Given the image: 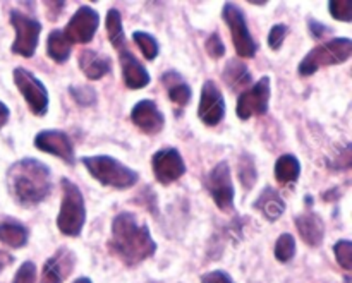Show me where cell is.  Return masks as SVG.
I'll return each mask as SVG.
<instances>
[{
	"instance_id": "16",
	"label": "cell",
	"mask_w": 352,
	"mask_h": 283,
	"mask_svg": "<svg viewBox=\"0 0 352 283\" xmlns=\"http://www.w3.org/2000/svg\"><path fill=\"white\" fill-rule=\"evenodd\" d=\"M120 58V67H122L124 82L129 89H141L150 84V72L146 71L143 64L129 52L127 45L116 48Z\"/></svg>"
},
{
	"instance_id": "5",
	"label": "cell",
	"mask_w": 352,
	"mask_h": 283,
	"mask_svg": "<svg viewBox=\"0 0 352 283\" xmlns=\"http://www.w3.org/2000/svg\"><path fill=\"white\" fill-rule=\"evenodd\" d=\"M351 55L352 41L349 38H333V40L318 45L311 52H308L299 64L298 71L302 78H308L322 67L344 64V62L349 60Z\"/></svg>"
},
{
	"instance_id": "30",
	"label": "cell",
	"mask_w": 352,
	"mask_h": 283,
	"mask_svg": "<svg viewBox=\"0 0 352 283\" xmlns=\"http://www.w3.org/2000/svg\"><path fill=\"white\" fill-rule=\"evenodd\" d=\"M333 253H336V260L340 267L346 271L352 270V244L351 240L342 239L333 246Z\"/></svg>"
},
{
	"instance_id": "9",
	"label": "cell",
	"mask_w": 352,
	"mask_h": 283,
	"mask_svg": "<svg viewBox=\"0 0 352 283\" xmlns=\"http://www.w3.org/2000/svg\"><path fill=\"white\" fill-rule=\"evenodd\" d=\"M270 78L263 76L256 84L250 89H244L237 98L236 113L241 120H248L251 117H261L268 112V103H270Z\"/></svg>"
},
{
	"instance_id": "40",
	"label": "cell",
	"mask_w": 352,
	"mask_h": 283,
	"mask_svg": "<svg viewBox=\"0 0 352 283\" xmlns=\"http://www.w3.org/2000/svg\"><path fill=\"white\" fill-rule=\"evenodd\" d=\"M72 283H93L91 280H89V278H86V277H81V278H78V280H74Z\"/></svg>"
},
{
	"instance_id": "8",
	"label": "cell",
	"mask_w": 352,
	"mask_h": 283,
	"mask_svg": "<svg viewBox=\"0 0 352 283\" xmlns=\"http://www.w3.org/2000/svg\"><path fill=\"white\" fill-rule=\"evenodd\" d=\"M12 78L31 112L38 117H43L48 112V91L43 82L24 67L14 69Z\"/></svg>"
},
{
	"instance_id": "22",
	"label": "cell",
	"mask_w": 352,
	"mask_h": 283,
	"mask_svg": "<svg viewBox=\"0 0 352 283\" xmlns=\"http://www.w3.org/2000/svg\"><path fill=\"white\" fill-rule=\"evenodd\" d=\"M254 210L261 213L268 222H277L285 212V203L275 189L265 188L254 203Z\"/></svg>"
},
{
	"instance_id": "25",
	"label": "cell",
	"mask_w": 352,
	"mask_h": 283,
	"mask_svg": "<svg viewBox=\"0 0 352 283\" xmlns=\"http://www.w3.org/2000/svg\"><path fill=\"white\" fill-rule=\"evenodd\" d=\"M72 43L65 38L64 31L55 30L47 38V55L57 64H64L71 57Z\"/></svg>"
},
{
	"instance_id": "21",
	"label": "cell",
	"mask_w": 352,
	"mask_h": 283,
	"mask_svg": "<svg viewBox=\"0 0 352 283\" xmlns=\"http://www.w3.org/2000/svg\"><path fill=\"white\" fill-rule=\"evenodd\" d=\"M162 84L165 86L168 93V98L170 102H174L175 105L186 106L191 102V86L186 82V79L179 74L177 71H167L162 76Z\"/></svg>"
},
{
	"instance_id": "7",
	"label": "cell",
	"mask_w": 352,
	"mask_h": 283,
	"mask_svg": "<svg viewBox=\"0 0 352 283\" xmlns=\"http://www.w3.org/2000/svg\"><path fill=\"white\" fill-rule=\"evenodd\" d=\"M222 17L230 27V34H232V43L236 48L237 55L241 58H253L256 55L258 43L253 40L250 33V27L246 24V17H244L243 10L232 2L223 3Z\"/></svg>"
},
{
	"instance_id": "2",
	"label": "cell",
	"mask_w": 352,
	"mask_h": 283,
	"mask_svg": "<svg viewBox=\"0 0 352 283\" xmlns=\"http://www.w3.org/2000/svg\"><path fill=\"white\" fill-rule=\"evenodd\" d=\"M7 185L19 206H36L52 192V172L40 160L23 158L7 170Z\"/></svg>"
},
{
	"instance_id": "20",
	"label": "cell",
	"mask_w": 352,
	"mask_h": 283,
	"mask_svg": "<svg viewBox=\"0 0 352 283\" xmlns=\"http://www.w3.org/2000/svg\"><path fill=\"white\" fill-rule=\"evenodd\" d=\"M30 240V229L16 218H3L0 222V242L10 249H21Z\"/></svg>"
},
{
	"instance_id": "27",
	"label": "cell",
	"mask_w": 352,
	"mask_h": 283,
	"mask_svg": "<svg viewBox=\"0 0 352 283\" xmlns=\"http://www.w3.org/2000/svg\"><path fill=\"white\" fill-rule=\"evenodd\" d=\"M239 181L244 188L250 191L251 188L254 185V182L258 181V172H256V165H254L253 157L250 153H243L239 158Z\"/></svg>"
},
{
	"instance_id": "15",
	"label": "cell",
	"mask_w": 352,
	"mask_h": 283,
	"mask_svg": "<svg viewBox=\"0 0 352 283\" xmlns=\"http://www.w3.org/2000/svg\"><path fill=\"white\" fill-rule=\"evenodd\" d=\"M131 120L141 133L148 136L162 133L165 126V117L153 100H141L131 110Z\"/></svg>"
},
{
	"instance_id": "12",
	"label": "cell",
	"mask_w": 352,
	"mask_h": 283,
	"mask_svg": "<svg viewBox=\"0 0 352 283\" xmlns=\"http://www.w3.org/2000/svg\"><path fill=\"white\" fill-rule=\"evenodd\" d=\"M198 117L205 126L215 127L226 117V100L215 81H206L199 96Z\"/></svg>"
},
{
	"instance_id": "4",
	"label": "cell",
	"mask_w": 352,
	"mask_h": 283,
	"mask_svg": "<svg viewBox=\"0 0 352 283\" xmlns=\"http://www.w3.org/2000/svg\"><path fill=\"white\" fill-rule=\"evenodd\" d=\"M62 203L57 216V227L60 234L67 237H78L86 222L85 196L78 185L69 179H62Z\"/></svg>"
},
{
	"instance_id": "1",
	"label": "cell",
	"mask_w": 352,
	"mask_h": 283,
	"mask_svg": "<svg viewBox=\"0 0 352 283\" xmlns=\"http://www.w3.org/2000/svg\"><path fill=\"white\" fill-rule=\"evenodd\" d=\"M109 249L124 264L136 267L153 256L157 251V242L151 237L148 225L138 222L133 213L122 212L112 220Z\"/></svg>"
},
{
	"instance_id": "19",
	"label": "cell",
	"mask_w": 352,
	"mask_h": 283,
	"mask_svg": "<svg viewBox=\"0 0 352 283\" xmlns=\"http://www.w3.org/2000/svg\"><path fill=\"white\" fill-rule=\"evenodd\" d=\"M79 67L89 81H98L103 76L109 74L110 69H112V60H110L109 55L85 48L79 55Z\"/></svg>"
},
{
	"instance_id": "23",
	"label": "cell",
	"mask_w": 352,
	"mask_h": 283,
	"mask_svg": "<svg viewBox=\"0 0 352 283\" xmlns=\"http://www.w3.org/2000/svg\"><path fill=\"white\" fill-rule=\"evenodd\" d=\"M222 79L232 91L243 93L244 89H246V86L251 82V72L243 60L232 58V60L227 62V65L223 67Z\"/></svg>"
},
{
	"instance_id": "39",
	"label": "cell",
	"mask_w": 352,
	"mask_h": 283,
	"mask_svg": "<svg viewBox=\"0 0 352 283\" xmlns=\"http://www.w3.org/2000/svg\"><path fill=\"white\" fill-rule=\"evenodd\" d=\"M14 263V258L10 256V254L3 253V251H0V273H2L3 270H6L7 267H10V264Z\"/></svg>"
},
{
	"instance_id": "37",
	"label": "cell",
	"mask_w": 352,
	"mask_h": 283,
	"mask_svg": "<svg viewBox=\"0 0 352 283\" xmlns=\"http://www.w3.org/2000/svg\"><path fill=\"white\" fill-rule=\"evenodd\" d=\"M308 26H309V31H311L313 38H323L327 33H330V27L323 26L322 23H318V21L315 19H309Z\"/></svg>"
},
{
	"instance_id": "41",
	"label": "cell",
	"mask_w": 352,
	"mask_h": 283,
	"mask_svg": "<svg viewBox=\"0 0 352 283\" xmlns=\"http://www.w3.org/2000/svg\"><path fill=\"white\" fill-rule=\"evenodd\" d=\"M251 3L253 5H267V2H253V0H251Z\"/></svg>"
},
{
	"instance_id": "29",
	"label": "cell",
	"mask_w": 352,
	"mask_h": 283,
	"mask_svg": "<svg viewBox=\"0 0 352 283\" xmlns=\"http://www.w3.org/2000/svg\"><path fill=\"white\" fill-rule=\"evenodd\" d=\"M275 258L280 263H289L296 256V239L291 234H282L275 242Z\"/></svg>"
},
{
	"instance_id": "10",
	"label": "cell",
	"mask_w": 352,
	"mask_h": 283,
	"mask_svg": "<svg viewBox=\"0 0 352 283\" xmlns=\"http://www.w3.org/2000/svg\"><path fill=\"white\" fill-rule=\"evenodd\" d=\"M206 189H208L210 196L222 210L223 213H232L234 212V191L232 177H230V167L227 161H220L215 167L210 170L208 177H206Z\"/></svg>"
},
{
	"instance_id": "35",
	"label": "cell",
	"mask_w": 352,
	"mask_h": 283,
	"mask_svg": "<svg viewBox=\"0 0 352 283\" xmlns=\"http://www.w3.org/2000/svg\"><path fill=\"white\" fill-rule=\"evenodd\" d=\"M12 283H36V264L31 261L21 264L17 273L14 275Z\"/></svg>"
},
{
	"instance_id": "11",
	"label": "cell",
	"mask_w": 352,
	"mask_h": 283,
	"mask_svg": "<svg viewBox=\"0 0 352 283\" xmlns=\"http://www.w3.org/2000/svg\"><path fill=\"white\" fill-rule=\"evenodd\" d=\"M100 26V14L88 5H81L65 26L64 34L71 43H89Z\"/></svg>"
},
{
	"instance_id": "6",
	"label": "cell",
	"mask_w": 352,
	"mask_h": 283,
	"mask_svg": "<svg viewBox=\"0 0 352 283\" xmlns=\"http://www.w3.org/2000/svg\"><path fill=\"white\" fill-rule=\"evenodd\" d=\"M10 24H12L14 31H16V38L10 47V50L21 57H33L36 52L38 41H40L41 33V23L34 17H30L28 14L21 12V10H10Z\"/></svg>"
},
{
	"instance_id": "3",
	"label": "cell",
	"mask_w": 352,
	"mask_h": 283,
	"mask_svg": "<svg viewBox=\"0 0 352 283\" xmlns=\"http://www.w3.org/2000/svg\"><path fill=\"white\" fill-rule=\"evenodd\" d=\"M81 163L85 165L93 179H96L100 184L107 185V188L131 189L140 181V175L136 170L120 163L113 157H107V155L82 157Z\"/></svg>"
},
{
	"instance_id": "18",
	"label": "cell",
	"mask_w": 352,
	"mask_h": 283,
	"mask_svg": "<svg viewBox=\"0 0 352 283\" xmlns=\"http://www.w3.org/2000/svg\"><path fill=\"white\" fill-rule=\"evenodd\" d=\"M294 223L296 229H298L299 232V237H301L308 246H322L323 239H325V222L322 220V216L316 215V213L306 212L296 216Z\"/></svg>"
},
{
	"instance_id": "17",
	"label": "cell",
	"mask_w": 352,
	"mask_h": 283,
	"mask_svg": "<svg viewBox=\"0 0 352 283\" xmlns=\"http://www.w3.org/2000/svg\"><path fill=\"white\" fill-rule=\"evenodd\" d=\"M76 267V256L71 249L67 247H60L47 260L43 271H41V282L40 283H62V280L72 273Z\"/></svg>"
},
{
	"instance_id": "24",
	"label": "cell",
	"mask_w": 352,
	"mask_h": 283,
	"mask_svg": "<svg viewBox=\"0 0 352 283\" xmlns=\"http://www.w3.org/2000/svg\"><path fill=\"white\" fill-rule=\"evenodd\" d=\"M301 174V163L294 155H282L275 163V179L280 185H292Z\"/></svg>"
},
{
	"instance_id": "26",
	"label": "cell",
	"mask_w": 352,
	"mask_h": 283,
	"mask_svg": "<svg viewBox=\"0 0 352 283\" xmlns=\"http://www.w3.org/2000/svg\"><path fill=\"white\" fill-rule=\"evenodd\" d=\"M105 26H107V34H109L110 43L113 45V48H119L122 45H126V38H124V30H122V17L117 9H109L105 17Z\"/></svg>"
},
{
	"instance_id": "33",
	"label": "cell",
	"mask_w": 352,
	"mask_h": 283,
	"mask_svg": "<svg viewBox=\"0 0 352 283\" xmlns=\"http://www.w3.org/2000/svg\"><path fill=\"white\" fill-rule=\"evenodd\" d=\"M205 50L206 54L212 58H222L226 55V45H223L222 38L219 33H212L208 36V40L205 41Z\"/></svg>"
},
{
	"instance_id": "36",
	"label": "cell",
	"mask_w": 352,
	"mask_h": 283,
	"mask_svg": "<svg viewBox=\"0 0 352 283\" xmlns=\"http://www.w3.org/2000/svg\"><path fill=\"white\" fill-rule=\"evenodd\" d=\"M201 283H234V280L229 273H226V271L215 270L203 275Z\"/></svg>"
},
{
	"instance_id": "14",
	"label": "cell",
	"mask_w": 352,
	"mask_h": 283,
	"mask_svg": "<svg viewBox=\"0 0 352 283\" xmlns=\"http://www.w3.org/2000/svg\"><path fill=\"white\" fill-rule=\"evenodd\" d=\"M34 146L40 151L60 158L67 165H74V146L64 131H41L34 136Z\"/></svg>"
},
{
	"instance_id": "31",
	"label": "cell",
	"mask_w": 352,
	"mask_h": 283,
	"mask_svg": "<svg viewBox=\"0 0 352 283\" xmlns=\"http://www.w3.org/2000/svg\"><path fill=\"white\" fill-rule=\"evenodd\" d=\"M69 93L74 98V102L81 106H91L96 103V93L88 86H71Z\"/></svg>"
},
{
	"instance_id": "28",
	"label": "cell",
	"mask_w": 352,
	"mask_h": 283,
	"mask_svg": "<svg viewBox=\"0 0 352 283\" xmlns=\"http://www.w3.org/2000/svg\"><path fill=\"white\" fill-rule=\"evenodd\" d=\"M133 40L134 43L140 47V50L143 52L146 60H155V58H157L160 48H158V43L157 40H155V36H151L150 33H144V31H134Z\"/></svg>"
},
{
	"instance_id": "32",
	"label": "cell",
	"mask_w": 352,
	"mask_h": 283,
	"mask_svg": "<svg viewBox=\"0 0 352 283\" xmlns=\"http://www.w3.org/2000/svg\"><path fill=\"white\" fill-rule=\"evenodd\" d=\"M330 14L333 19L344 21V23H351L352 21V2L351 0H332L329 3Z\"/></svg>"
},
{
	"instance_id": "34",
	"label": "cell",
	"mask_w": 352,
	"mask_h": 283,
	"mask_svg": "<svg viewBox=\"0 0 352 283\" xmlns=\"http://www.w3.org/2000/svg\"><path fill=\"white\" fill-rule=\"evenodd\" d=\"M287 33H289V27L285 26V24H275V26H272L270 33H268V47L275 52L280 50Z\"/></svg>"
},
{
	"instance_id": "13",
	"label": "cell",
	"mask_w": 352,
	"mask_h": 283,
	"mask_svg": "<svg viewBox=\"0 0 352 283\" xmlns=\"http://www.w3.org/2000/svg\"><path fill=\"white\" fill-rule=\"evenodd\" d=\"M151 167H153L155 179L164 185L179 181L186 174L184 158L175 148L158 150L151 158Z\"/></svg>"
},
{
	"instance_id": "38",
	"label": "cell",
	"mask_w": 352,
	"mask_h": 283,
	"mask_svg": "<svg viewBox=\"0 0 352 283\" xmlns=\"http://www.w3.org/2000/svg\"><path fill=\"white\" fill-rule=\"evenodd\" d=\"M9 117H10L9 106H7L3 102H0V129L9 122Z\"/></svg>"
}]
</instances>
